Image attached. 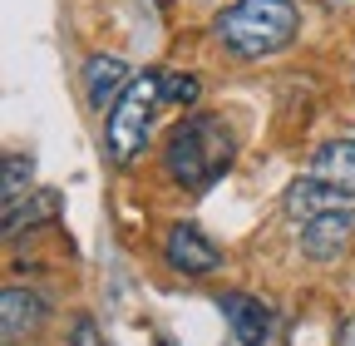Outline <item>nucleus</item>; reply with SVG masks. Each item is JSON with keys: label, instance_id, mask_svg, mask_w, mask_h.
<instances>
[{"label": "nucleus", "instance_id": "obj_1", "mask_svg": "<svg viewBox=\"0 0 355 346\" xmlns=\"http://www.w3.org/2000/svg\"><path fill=\"white\" fill-rule=\"evenodd\" d=\"M296 25L301 15L291 0H237L217 15V40L237 60H261V55L286 50L296 40Z\"/></svg>", "mask_w": 355, "mask_h": 346}, {"label": "nucleus", "instance_id": "obj_2", "mask_svg": "<svg viewBox=\"0 0 355 346\" xmlns=\"http://www.w3.org/2000/svg\"><path fill=\"white\" fill-rule=\"evenodd\" d=\"M163 163H168V173L183 188H198L202 193L232 163V134H227V124L212 119V114H198L188 124H178L173 139H168V149H163Z\"/></svg>", "mask_w": 355, "mask_h": 346}, {"label": "nucleus", "instance_id": "obj_3", "mask_svg": "<svg viewBox=\"0 0 355 346\" xmlns=\"http://www.w3.org/2000/svg\"><path fill=\"white\" fill-rule=\"evenodd\" d=\"M158 104H163V74H153V69L133 74V84L123 90V99L114 104V114H109V124H104V139H109L114 163H128V158L144 154Z\"/></svg>", "mask_w": 355, "mask_h": 346}, {"label": "nucleus", "instance_id": "obj_4", "mask_svg": "<svg viewBox=\"0 0 355 346\" xmlns=\"http://www.w3.org/2000/svg\"><path fill=\"white\" fill-rule=\"evenodd\" d=\"M222 317H227L232 336L242 346H272L277 341V312L266 307L261 297H247V292H222Z\"/></svg>", "mask_w": 355, "mask_h": 346}, {"label": "nucleus", "instance_id": "obj_5", "mask_svg": "<svg viewBox=\"0 0 355 346\" xmlns=\"http://www.w3.org/2000/svg\"><path fill=\"white\" fill-rule=\"evenodd\" d=\"M355 238V208H340V213H321V218H311L301 228V252L311 263H331L340 257Z\"/></svg>", "mask_w": 355, "mask_h": 346}, {"label": "nucleus", "instance_id": "obj_6", "mask_svg": "<svg viewBox=\"0 0 355 346\" xmlns=\"http://www.w3.org/2000/svg\"><path fill=\"white\" fill-rule=\"evenodd\" d=\"M163 252H168V263H173L178 272H188V277H207V272H217V267H222V252H217V242H207V238H202L193 223H178V228H168Z\"/></svg>", "mask_w": 355, "mask_h": 346}, {"label": "nucleus", "instance_id": "obj_7", "mask_svg": "<svg viewBox=\"0 0 355 346\" xmlns=\"http://www.w3.org/2000/svg\"><path fill=\"white\" fill-rule=\"evenodd\" d=\"M133 84V74H128V65L123 60H114V55H94L84 65V99H89V109L94 114H114V104L123 99V90Z\"/></svg>", "mask_w": 355, "mask_h": 346}, {"label": "nucleus", "instance_id": "obj_8", "mask_svg": "<svg viewBox=\"0 0 355 346\" xmlns=\"http://www.w3.org/2000/svg\"><path fill=\"white\" fill-rule=\"evenodd\" d=\"M340 208H355V198L350 193H340V188H331V183H321V179H306L301 183H291L286 188V218L291 223H311V218H321V213H340Z\"/></svg>", "mask_w": 355, "mask_h": 346}, {"label": "nucleus", "instance_id": "obj_9", "mask_svg": "<svg viewBox=\"0 0 355 346\" xmlns=\"http://www.w3.org/2000/svg\"><path fill=\"white\" fill-rule=\"evenodd\" d=\"M311 179H321L340 193L355 198V139H336L326 149H316V158H311Z\"/></svg>", "mask_w": 355, "mask_h": 346}, {"label": "nucleus", "instance_id": "obj_10", "mask_svg": "<svg viewBox=\"0 0 355 346\" xmlns=\"http://www.w3.org/2000/svg\"><path fill=\"white\" fill-rule=\"evenodd\" d=\"M55 218H60V193L40 188V193L6 208V238H20V228H40V223H55Z\"/></svg>", "mask_w": 355, "mask_h": 346}, {"label": "nucleus", "instance_id": "obj_11", "mask_svg": "<svg viewBox=\"0 0 355 346\" xmlns=\"http://www.w3.org/2000/svg\"><path fill=\"white\" fill-rule=\"evenodd\" d=\"M0 317H6V341H15L20 331H35L44 322V302L25 287H6L0 292Z\"/></svg>", "mask_w": 355, "mask_h": 346}, {"label": "nucleus", "instance_id": "obj_12", "mask_svg": "<svg viewBox=\"0 0 355 346\" xmlns=\"http://www.w3.org/2000/svg\"><path fill=\"white\" fill-rule=\"evenodd\" d=\"M25 188H30V158H20V154H10L6 158V188H0V208H10V203H20L25 198Z\"/></svg>", "mask_w": 355, "mask_h": 346}, {"label": "nucleus", "instance_id": "obj_13", "mask_svg": "<svg viewBox=\"0 0 355 346\" xmlns=\"http://www.w3.org/2000/svg\"><path fill=\"white\" fill-rule=\"evenodd\" d=\"M163 99L198 104V74H163Z\"/></svg>", "mask_w": 355, "mask_h": 346}, {"label": "nucleus", "instance_id": "obj_14", "mask_svg": "<svg viewBox=\"0 0 355 346\" xmlns=\"http://www.w3.org/2000/svg\"><path fill=\"white\" fill-rule=\"evenodd\" d=\"M74 346H99V341H94V322H79V331H74Z\"/></svg>", "mask_w": 355, "mask_h": 346}, {"label": "nucleus", "instance_id": "obj_15", "mask_svg": "<svg viewBox=\"0 0 355 346\" xmlns=\"http://www.w3.org/2000/svg\"><path fill=\"white\" fill-rule=\"evenodd\" d=\"M336 346H355V317H350V322H340V331H336Z\"/></svg>", "mask_w": 355, "mask_h": 346}, {"label": "nucleus", "instance_id": "obj_16", "mask_svg": "<svg viewBox=\"0 0 355 346\" xmlns=\"http://www.w3.org/2000/svg\"><path fill=\"white\" fill-rule=\"evenodd\" d=\"M158 6H168V0H158Z\"/></svg>", "mask_w": 355, "mask_h": 346}]
</instances>
